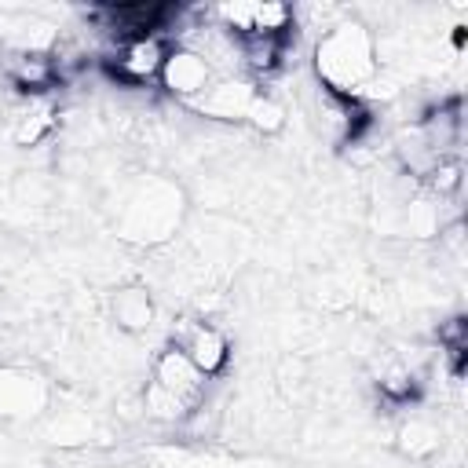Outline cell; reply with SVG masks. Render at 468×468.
<instances>
[{"instance_id":"obj_13","label":"cell","mask_w":468,"mask_h":468,"mask_svg":"<svg viewBox=\"0 0 468 468\" xmlns=\"http://www.w3.org/2000/svg\"><path fill=\"white\" fill-rule=\"evenodd\" d=\"M245 124H249L252 132H260V135H274V132L285 128V106H282L274 95L260 91V95L252 99L249 113H245Z\"/></svg>"},{"instance_id":"obj_4","label":"cell","mask_w":468,"mask_h":468,"mask_svg":"<svg viewBox=\"0 0 468 468\" xmlns=\"http://www.w3.org/2000/svg\"><path fill=\"white\" fill-rule=\"evenodd\" d=\"M58 124V106L51 95H11L4 106V135L15 150H33L40 146Z\"/></svg>"},{"instance_id":"obj_3","label":"cell","mask_w":468,"mask_h":468,"mask_svg":"<svg viewBox=\"0 0 468 468\" xmlns=\"http://www.w3.org/2000/svg\"><path fill=\"white\" fill-rule=\"evenodd\" d=\"M208 395V377L197 373L186 355L172 344H165L150 366L146 388H143V410L157 424H183Z\"/></svg>"},{"instance_id":"obj_9","label":"cell","mask_w":468,"mask_h":468,"mask_svg":"<svg viewBox=\"0 0 468 468\" xmlns=\"http://www.w3.org/2000/svg\"><path fill=\"white\" fill-rule=\"evenodd\" d=\"M157 80H161V88H165L168 95H176L179 102H194L216 77H212L208 62H205L197 51L176 44V48H168V58H165Z\"/></svg>"},{"instance_id":"obj_5","label":"cell","mask_w":468,"mask_h":468,"mask_svg":"<svg viewBox=\"0 0 468 468\" xmlns=\"http://www.w3.org/2000/svg\"><path fill=\"white\" fill-rule=\"evenodd\" d=\"M168 344L179 347L186 355V362L205 377H219L230 362V340L208 318H179Z\"/></svg>"},{"instance_id":"obj_6","label":"cell","mask_w":468,"mask_h":468,"mask_svg":"<svg viewBox=\"0 0 468 468\" xmlns=\"http://www.w3.org/2000/svg\"><path fill=\"white\" fill-rule=\"evenodd\" d=\"M260 95L252 77H216L194 102H186L197 117L205 121H219V124H245V113L252 106V99Z\"/></svg>"},{"instance_id":"obj_8","label":"cell","mask_w":468,"mask_h":468,"mask_svg":"<svg viewBox=\"0 0 468 468\" xmlns=\"http://www.w3.org/2000/svg\"><path fill=\"white\" fill-rule=\"evenodd\" d=\"M168 58V44L161 33H143V37H128L117 44L113 51V73L124 84H146L161 77V66Z\"/></svg>"},{"instance_id":"obj_14","label":"cell","mask_w":468,"mask_h":468,"mask_svg":"<svg viewBox=\"0 0 468 468\" xmlns=\"http://www.w3.org/2000/svg\"><path fill=\"white\" fill-rule=\"evenodd\" d=\"M51 435H55V442H84L91 435V420L77 410H66L51 420Z\"/></svg>"},{"instance_id":"obj_11","label":"cell","mask_w":468,"mask_h":468,"mask_svg":"<svg viewBox=\"0 0 468 468\" xmlns=\"http://www.w3.org/2000/svg\"><path fill=\"white\" fill-rule=\"evenodd\" d=\"M44 384L29 373L0 366V417H18V413H37L44 406Z\"/></svg>"},{"instance_id":"obj_10","label":"cell","mask_w":468,"mask_h":468,"mask_svg":"<svg viewBox=\"0 0 468 468\" xmlns=\"http://www.w3.org/2000/svg\"><path fill=\"white\" fill-rule=\"evenodd\" d=\"M110 318L128 336L146 333L154 325V318H157L154 292L146 285H121V289H113L110 292Z\"/></svg>"},{"instance_id":"obj_12","label":"cell","mask_w":468,"mask_h":468,"mask_svg":"<svg viewBox=\"0 0 468 468\" xmlns=\"http://www.w3.org/2000/svg\"><path fill=\"white\" fill-rule=\"evenodd\" d=\"M395 446H399V453H406L410 461H428V457H435V453L442 450V428H439L431 417L413 413V417H406V420L395 428Z\"/></svg>"},{"instance_id":"obj_2","label":"cell","mask_w":468,"mask_h":468,"mask_svg":"<svg viewBox=\"0 0 468 468\" xmlns=\"http://www.w3.org/2000/svg\"><path fill=\"white\" fill-rule=\"evenodd\" d=\"M311 69L325 95L358 102L362 88L380 73L377 37L362 18H336L311 48Z\"/></svg>"},{"instance_id":"obj_7","label":"cell","mask_w":468,"mask_h":468,"mask_svg":"<svg viewBox=\"0 0 468 468\" xmlns=\"http://www.w3.org/2000/svg\"><path fill=\"white\" fill-rule=\"evenodd\" d=\"M0 73L18 95H51L58 73L55 51H0Z\"/></svg>"},{"instance_id":"obj_15","label":"cell","mask_w":468,"mask_h":468,"mask_svg":"<svg viewBox=\"0 0 468 468\" xmlns=\"http://www.w3.org/2000/svg\"><path fill=\"white\" fill-rule=\"evenodd\" d=\"M11 168H15V146L7 143V135H4V128H0V179L11 176Z\"/></svg>"},{"instance_id":"obj_1","label":"cell","mask_w":468,"mask_h":468,"mask_svg":"<svg viewBox=\"0 0 468 468\" xmlns=\"http://www.w3.org/2000/svg\"><path fill=\"white\" fill-rule=\"evenodd\" d=\"M110 216H113L117 238L143 245V249H157L179 234L186 219V194L176 179L143 172L117 186Z\"/></svg>"}]
</instances>
